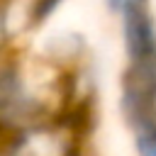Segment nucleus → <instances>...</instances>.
<instances>
[{"mask_svg": "<svg viewBox=\"0 0 156 156\" xmlns=\"http://www.w3.org/2000/svg\"><path fill=\"white\" fill-rule=\"evenodd\" d=\"M78 73L80 68H66L39 49H12L0 58V134L85 110L76 90Z\"/></svg>", "mask_w": 156, "mask_h": 156, "instance_id": "1", "label": "nucleus"}, {"mask_svg": "<svg viewBox=\"0 0 156 156\" xmlns=\"http://www.w3.org/2000/svg\"><path fill=\"white\" fill-rule=\"evenodd\" d=\"M132 146L136 156H156V124L134 132L132 134Z\"/></svg>", "mask_w": 156, "mask_h": 156, "instance_id": "3", "label": "nucleus"}, {"mask_svg": "<svg viewBox=\"0 0 156 156\" xmlns=\"http://www.w3.org/2000/svg\"><path fill=\"white\" fill-rule=\"evenodd\" d=\"M88 110L0 134V156H88Z\"/></svg>", "mask_w": 156, "mask_h": 156, "instance_id": "2", "label": "nucleus"}, {"mask_svg": "<svg viewBox=\"0 0 156 156\" xmlns=\"http://www.w3.org/2000/svg\"><path fill=\"white\" fill-rule=\"evenodd\" d=\"M122 2H124V0H102L105 10H107L110 15H117V12H119V7H122Z\"/></svg>", "mask_w": 156, "mask_h": 156, "instance_id": "4", "label": "nucleus"}]
</instances>
